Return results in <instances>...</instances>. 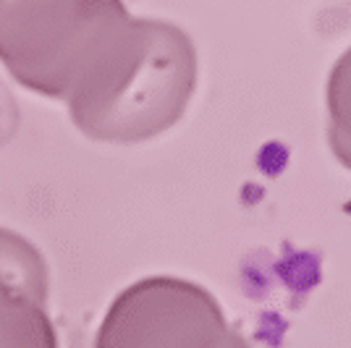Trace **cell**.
I'll return each instance as SVG.
<instances>
[{
	"label": "cell",
	"mask_w": 351,
	"mask_h": 348,
	"mask_svg": "<svg viewBox=\"0 0 351 348\" xmlns=\"http://www.w3.org/2000/svg\"><path fill=\"white\" fill-rule=\"evenodd\" d=\"M121 0H0V58L21 84L71 102L132 34Z\"/></svg>",
	"instance_id": "1"
},
{
	"label": "cell",
	"mask_w": 351,
	"mask_h": 348,
	"mask_svg": "<svg viewBox=\"0 0 351 348\" xmlns=\"http://www.w3.org/2000/svg\"><path fill=\"white\" fill-rule=\"evenodd\" d=\"M197 84L189 37L165 21L139 18L129 53L95 92L71 102L76 126L103 142L132 145L171 129Z\"/></svg>",
	"instance_id": "2"
},
{
	"label": "cell",
	"mask_w": 351,
	"mask_h": 348,
	"mask_svg": "<svg viewBox=\"0 0 351 348\" xmlns=\"http://www.w3.org/2000/svg\"><path fill=\"white\" fill-rule=\"evenodd\" d=\"M95 348H252L202 286L147 277L118 296Z\"/></svg>",
	"instance_id": "3"
},
{
	"label": "cell",
	"mask_w": 351,
	"mask_h": 348,
	"mask_svg": "<svg viewBox=\"0 0 351 348\" xmlns=\"http://www.w3.org/2000/svg\"><path fill=\"white\" fill-rule=\"evenodd\" d=\"M0 348H58L45 314L43 260L0 273Z\"/></svg>",
	"instance_id": "4"
},
{
	"label": "cell",
	"mask_w": 351,
	"mask_h": 348,
	"mask_svg": "<svg viewBox=\"0 0 351 348\" xmlns=\"http://www.w3.org/2000/svg\"><path fill=\"white\" fill-rule=\"evenodd\" d=\"M328 142L346 168H351V47L338 58L328 82Z\"/></svg>",
	"instance_id": "5"
}]
</instances>
